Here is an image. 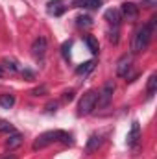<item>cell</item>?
Returning <instances> with one entry per match:
<instances>
[{
    "label": "cell",
    "instance_id": "7c38bea8",
    "mask_svg": "<svg viewBox=\"0 0 157 159\" xmlns=\"http://www.w3.org/2000/svg\"><path fill=\"white\" fill-rule=\"evenodd\" d=\"M61 4H63V0H52V2H48V13L50 15H61L65 11V6H61Z\"/></svg>",
    "mask_w": 157,
    "mask_h": 159
},
{
    "label": "cell",
    "instance_id": "7402d4cb",
    "mask_svg": "<svg viewBox=\"0 0 157 159\" xmlns=\"http://www.w3.org/2000/svg\"><path fill=\"white\" fill-rule=\"evenodd\" d=\"M46 91H48V89H46V85H41V87H37V89H34V91H32V94H34V96H43Z\"/></svg>",
    "mask_w": 157,
    "mask_h": 159
},
{
    "label": "cell",
    "instance_id": "277c9868",
    "mask_svg": "<svg viewBox=\"0 0 157 159\" xmlns=\"http://www.w3.org/2000/svg\"><path fill=\"white\" fill-rule=\"evenodd\" d=\"M113 93H115V81L113 80H107L102 87V91L98 93V106H107L111 100H113Z\"/></svg>",
    "mask_w": 157,
    "mask_h": 159
},
{
    "label": "cell",
    "instance_id": "484cf974",
    "mask_svg": "<svg viewBox=\"0 0 157 159\" xmlns=\"http://www.w3.org/2000/svg\"><path fill=\"white\" fill-rule=\"evenodd\" d=\"M56 107H57V104H56V102H54V104H48V106H46V109H48V111H56Z\"/></svg>",
    "mask_w": 157,
    "mask_h": 159
},
{
    "label": "cell",
    "instance_id": "e0dca14e",
    "mask_svg": "<svg viewBox=\"0 0 157 159\" xmlns=\"http://www.w3.org/2000/svg\"><path fill=\"white\" fill-rule=\"evenodd\" d=\"M157 91V76L155 74H152L150 78H148V85H146V94L148 96H154Z\"/></svg>",
    "mask_w": 157,
    "mask_h": 159
},
{
    "label": "cell",
    "instance_id": "8992f818",
    "mask_svg": "<svg viewBox=\"0 0 157 159\" xmlns=\"http://www.w3.org/2000/svg\"><path fill=\"white\" fill-rule=\"evenodd\" d=\"M131 63H133L131 56H122L117 63V76H120V78L128 76V72H129V69H131Z\"/></svg>",
    "mask_w": 157,
    "mask_h": 159
},
{
    "label": "cell",
    "instance_id": "2e32d148",
    "mask_svg": "<svg viewBox=\"0 0 157 159\" xmlns=\"http://www.w3.org/2000/svg\"><path fill=\"white\" fill-rule=\"evenodd\" d=\"M0 106H2L4 109H11V107L15 106V96H13V94H2V96H0Z\"/></svg>",
    "mask_w": 157,
    "mask_h": 159
},
{
    "label": "cell",
    "instance_id": "d4e9b609",
    "mask_svg": "<svg viewBox=\"0 0 157 159\" xmlns=\"http://www.w3.org/2000/svg\"><path fill=\"white\" fill-rule=\"evenodd\" d=\"M109 41L118 43V30H117V28H115V34H111V35H109Z\"/></svg>",
    "mask_w": 157,
    "mask_h": 159
},
{
    "label": "cell",
    "instance_id": "ac0fdd59",
    "mask_svg": "<svg viewBox=\"0 0 157 159\" xmlns=\"http://www.w3.org/2000/svg\"><path fill=\"white\" fill-rule=\"evenodd\" d=\"M92 69H94V61L91 59V61L83 63L81 67H78V69H76V72H78V74H83V76H85V74H89V72H91Z\"/></svg>",
    "mask_w": 157,
    "mask_h": 159
},
{
    "label": "cell",
    "instance_id": "52a82bcc",
    "mask_svg": "<svg viewBox=\"0 0 157 159\" xmlns=\"http://www.w3.org/2000/svg\"><path fill=\"white\" fill-rule=\"evenodd\" d=\"M46 48H48V43H46V37H43V35H39L37 39L34 41V44H32V54H34L35 57H43V56L46 54Z\"/></svg>",
    "mask_w": 157,
    "mask_h": 159
},
{
    "label": "cell",
    "instance_id": "8fae6325",
    "mask_svg": "<svg viewBox=\"0 0 157 159\" xmlns=\"http://www.w3.org/2000/svg\"><path fill=\"white\" fill-rule=\"evenodd\" d=\"M120 19H122V17H120V11H118V9H113V7H111V9L105 11V20H107L109 24L117 26V28H118V24H120Z\"/></svg>",
    "mask_w": 157,
    "mask_h": 159
},
{
    "label": "cell",
    "instance_id": "5b68a950",
    "mask_svg": "<svg viewBox=\"0 0 157 159\" xmlns=\"http://www.w3.org/2000/svg\"><path fill=\"white\" fill-rule=\"evenodd\" d=\"M118 11H120V17H124L126 20H137L139 19V7L133 2H124Z\"/></svg>",
    "mask_w": 157,
    "mask_h": 159
},
{
    "label": "cell",
    "instance_id": "3957f363",
    "mask_svg": "<svg viewBox=\"0 0 157 159\" xmlns=\"http://www.w3.org/2000/svg\"><path fill=\"white\" fill-rule=\"evenodd\" d=\"M96 102H98V94H96L94 91L85 93V94L81 96L79 104H78V115H79V117H83V115L92 113V109L96 107Z\"/></svg>",
    "mask_w": 157,
    "mask_h": 159
},
{
    "label": "cell",
    "instance_id": "ffe728a7",
    "mask_svg": "<svg viewBox=\"0 0 157 159\" xmlns=\"http://www.w3.org/2000/svg\"><path fill=\"white\" fill-rule=\"evenodd\" d=\"M15 128L7 122V120H0V133H13Z\"/></svg>",
    "mask_w": 157,
    "mask_h": 159
},
{
    "label": "cell",
    "instance_id": "5bb4252c",
    "mask_svg": "<svg viewBox=\"0 0 157 159\" xmlns=\"http://www.w3.org/2000/svg\"><path fill=\"white\" fill-rule=\"evenodd\" d=\"M85 44H87V48H89L92 54H98L100 44H98V39H96L94 35H85Z\"/></svg>",
    "mask_w": 157,
    "mask_h": 159
},
{
    "label": "cell",
    "instance_id": "4fadbf2b",
    "mask_svg": "<svg viewBox=\"0 0 157 159\" xmlns=\"http://www.w3.org/2000/svg\"><path fill=\"white\" fill-rule=\"evenodd\" d=\"M102 6V0H78L76 7H89V9H98Z\"/></svg>",
    "mask_w": 157,
    "mask_h": 159
},
{
    "label": "cell",
    "instance_id": "603a6c76",
    "mask_svg": "<svg viewBox=\"0 0 157 159\" xmlns=\"http://www.w3.org/2000/svg\"><path fill=\"white\" fill-rule=\"evenodd\" d=\"M63 100H65V102H72V100H74V91H69V93H65Z\"/></svg>",
    "mask_w": 157,
    "mask_h": 159
},
{
    "label": "cell",
    "instance_id": "6da1fadb",
    "mask_svg": "<svg viewBox=\"0 0 157 159\" xmlns=\"http://www.w3.org/2000/svg\"><path fill=\"white\" fill-rule=\"evenodd\" d=\"M152 35H154V30L148 24L142 26L141 30H137V34L133 35V41H131V52L133 54H141L142 50H146L150 41H152Z\"/></svg>",
    "mask_w": 157,
    "mask_h": 159
},
{
    "label": "cell",
    "instance_id": "9a60e30c",
    "mask_svg": "<svg viewBox=\"0 0 157 159\" xmlns=\"http://www.w3.org/2000/svg\"><path fill=\"white\" fill-rule=\"evenodd\" d=\"M4 70H7L9 74H15L19 69H17V63H15V59H9V57H4V61H2V65H0Z\"/></svg>",
    "mask_w": 157,
    "mask_h": 159
},
{
    "label": "cell",
    "instance_id": "30bf717a",
    "mask_svg": "<svg viewBox=\"0 0 157 159\" xmlns=\"http://www.w3.org/2000/svg\"><path fill=\"white\" fill-rule=\"evenodd\" d=\"M100 144H102V137L100 135H91L89 141H87V144H85V152L92 154V152H96L100 148Z\"/></svg>",
    "mask_w": 157,
    "mask_h": 159
},
{
    "label": "cell",
    "instance_id": "ba28073f",
    "mask_svg": "<svg viewBox=\"0 0 157 159\" xmlns=\"http://www.w3.org/2000/svg\"><path fill=\"white\" fill-rule=\"evenodd\" d=\"M139 137H141V126H139V122L137 120H133V124H131V129H129V133H128V146H135V143L139 141Z\"/></svg>",
    "mask_w": 157,
    "mask_h": 159
},
{
    "label": "cell",
    "instance_id": "7a4b0ae2",
    "mask_svg": "<svg viewBox=\"0 0 157 159\" xmlns=\"http://www.w3.org/2000/svg\"><path fill=\"white\" fill-rule=\"evenodd\" d=\"M61 135H63L61 129H50V131L41 133L39 137L34 141V150H43V148L50 146L52 143H57V141L61 139Z\"/></svg>",
    "mask_w": 157,
    "mask_h": 159
},
{
    "label": "cell",
    "instance_id": "f1b7e54d",
    "mask_svg": "<svg viewBox=\"0 0 157 159\" xmlns=\"http://www.w3.org/2000/svg\"><path fill=\"white\" fill-rule=\"evenodd\" d=\"M2 76H4V69L0 67V78H2Z\"/></svg>",
    "mask_w": 157,
    "mask_h": 159
},
{
    "label": "cell",
    "instance_id": "4316f807",
    "mask_svg": "<svg viewBox=\"0 0 157 159\" xmlns=\"http://www.w3.org/2000/svg\"><path fill=\"white\" fill-rule=\"evenodd\" d=\"M0 159H17V157H15L13 154H6V156H2Z\"/></svg>",
    "mask_w": 157,
    "mask_h": 159
},
{
    "label": "cell",
    "instance_id": "9c48e42d",
    "mask_svg": "<svg viewBox=\"0 0 157 159\" xmlns=\"http://www.w3.org/2000/svg\"><path fill=\"white\" fill-rule=\"evenodd\" d=\"M22 141H24V137H22L20 133L13 131V133H9V137L6 139V148H7V150H15V148H19V146L22 144Z\"/></svg>",
    "mask_w": 157,
    "mask_h": 159
},
{
    "label": "cell",
    "instance_id": "83f0119b",
    "mask_svg": "<svg viewBox=\"0 0 157 159\" xmlns=\"http://www.w3.org/2000/svg\"><path fill=\"white\" fill-rule=\"evenodd\" d=\"M22 76H26V78H34V74H32L30 70H24V72H22Z\"/></svg>",
    "mask_w": 157,
    "mask_h": 159
},
{
    "label": "cell",
    "instance_id": "44dd1931",
    "mask_svg": "<svg viewBox=\"0 0 157 159\" xmlns=\"http://www.w3.org/2000/svg\"><path fill=\"white\" fill-rule=\"evenodd\" d=\"M70 46H72V43H70V41L63 43V46H61V54H63V57H65L67 61L70 59Z\"/></svg>",
    "mask_w": 157,
    "mask_h": 159
},
{
    "label": "cell",
    "instance_id": "d6986e66",
    "mask_svg": "<svg viewBox=\"0 0 157 159\" xmlns=\"http://www.w3.org/2000/svg\"><path fill=\"white\" fill-rule=\"evenodd\" d=\"M76 20H78L79 28H91V26H92V19L87 17V15H81V17H78Z\"/></svg>",
    "mask_w": 157,
    "mask_h": 159
},
{
    "label": "cell",
    "instance_id": "cb8c5ba5",
    "mask_svg": "<svg viewBox=\"0 0 157 159\" xmlns=\"http://www.w3.org/2000/svg\"><path fill=\"white\" fill-rule=\"evenodd\" d=\"M142 6H146V7H154V6H157V0H142Z\"/></svg>",
    "mask_w": 157,
    "mask_h": 159
}]
</instances>
